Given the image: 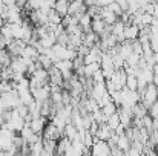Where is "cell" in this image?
Wrapping results in <instances>:
<instances>
[{
  "instance_id": "obj_15",
  "label": "cell",
  "mask_w": 158,
  "mask_h": 156,
  "mask_svg": "<svg viewBox=\"0 0 158 156\" xmlns=\"http://www.w3.org/2000/svg\"><path fill=\"white\" fill-rule=\"evenodd\" d=\"M132 147V142H131V139L126 136V133H123V135H118V141H117V149L118 150H121V152H127L129 149Z\"/></svg>"
},
{
  "instance_id": "obj_38",
  "label": "cell",
  "mask_w": 158,
  "mask_h": 156,
  "mask_svg": "<svg viewBox=\"0 0 158 156\" xmlns=\"http://www.w3.org/2000/svg\"><path fill=\"white\" fill-rule=\"evenodd\" d=\"M155 18H158V2H155L154 3V14H152Z\"/></svg>"
},
{
  "instance_id": "obj_13",
  "label": "cell",
  "mask_w": 158,
  "mask_h": 156,
  "mask_svg": "<svg viewBox=\"0 0 158 156\" xmlns=\"http://www.w3.org/2000/svg\"><path fill=\"white\" fill-rule=\"evenodd\" d=\"M114 135V130L107 126V124H100V129L97 132V139H102V141H109L110 136Z\"/></svg>"
},
{
  "instance_id": "obj_34",
  "label": "cell",
  "mask_w": 158,
  "mask_h": 156,
  "mask_svg": "<svg viewBox=\"0 0 158 156\" xmlns=\"http://www.w3.org/2000/svg\"><path fill=\"white\" fill-rule=\"evenodd\" d=\"M149 115H151L154 119H158V101L152 104V107L149 109Z\"/></svg>"
},
{
  "instance_id": "obj_12",
  "label": "cell",
  "mask_w": 158,
  "mask_h": 156,
  "mask_svg": "<svg viewBox=\"0 0 158 156\" xmlns=\"http://www.w3.org/2000/svg\"><path fill=\"white\" fill-rule=\"evenodd\" d=\"M100 43V37L95 34V32H88V34H85V37H83V45L85 46H88L89 49H92L94 46H97Z\"/></svg>"
},
{
  "instance_id": "obj_18",
  "label": "cell",
  "mask_w": 158,
  "mask_h": 156,
  "mask_svg": "<svg viewBox=\"0 0 158 156\" xmlns=\"http://www.w3.org/2000/svg\"><path fill=\"white\" fill-rule=\"evenodd\" d=\"M40 43H42L43 48L51 49V48H54V45H57V35H55L54 32H48L45 37L40 38Z\"/></svg>"
},
{
  "instance_id": "obj_32",
  "label": "cell",
  "mask_w": 158,
  "mask_h": 156,
  "mask_svg": "<svg viewBox=\"0 0 158 156\" xmlns=\"http://www.w3.org/2000/svg\"><path fill=\"white\" fill-rule=\"evenodd\" d=\"M12 90H14L12 81H5V80L0 81V94H8V92H12Z\"/></svg>"
},
{
  "instance_id": "obj_2",
  "label": "cell",
  "mask_w": 158,
  "mask_h": 156,
  "mask_svg": "<svg viewBox=\"0 0 158 156\" xmlns=\"http://www.w3.org/2000/svg\"><path fill=\"white\" fill-rule=\"evenodd\" d=\"M158 101V86H155L154 83L148 84V87L144 89L143 95H141V103L148 107V110L152 107V104Z\"/></svg>"
},
{
  "instance_id": "obj_4",
  "label": "cell",
  "mask_w": 158,
  "mask_h": 156,
  "mask_svg": "<svg viewBox=\"0 0 158 156\" xmlns=\"http://www.w3.org/2000/svg\"><path fill=\"white\" fill-rule=\"evenodd\" d=\"M91 152H92V156H110L112 149L109 147L107 141L95 139V142H94V146H92Z\"/></svg>"
},
{
  "instance_id": "obj_14",
  "label": "cell",
  "mask_w": 158,
  "mask_h": 156,
  "mask_svg": "<svg viewBox=\"0 0 158 156\" xmlns=\"http://www.w3.org/2000/svg\"><path fill=\"white\" fill-rule=\"evenodd\" d=\"M107 26H110V25H107L103 18L92 20V32H95L98 37H102V35L105 34V31L107 29Z\"/></svg>"
},
{
  "instance_id": "obj_31",
  "label": "cell",
  "mask_w": 158,
  "mask_h": 156,
  "mask_svg": "<svg viewBox=\"0 0 158 156\" xmlns=\"http://www.w3.org/2000/svg\"><path fill=\"white\" fill-rule=\"evenodd\" d=\"M69 40H71V37H69V34L66 32V29H64L61 34L57 35V43L61 45V46H68V45H69Z\"/></svg>"
},
{
  "instance_id": "obj_17",
  "label": "cell",
  "mask_w": 158,
  "mask_h": 156,
  "mask_svg": "<svg viewBox=\"0 0 158 156\" xmlns=\"http://www.w3.org/2000/svg\"><path fill=\"white\" fill-rule=\"evenodd\" d=\"M132 113H134V118H144L146 115H149V110H148V107L144 106V104L141 103H137L134 107H132Z\"/></svg>"
},
{
  "instance_id": "obj_23",
  "label": "cell",
  "mask_w": 158,
  "mask_h": 156,
  "mask_svg": "<svg viewBox=\"0 0 158 156\" xmlns=\"http://www.w3.org/2000/svg\"><path fill=\"white\" fill-rule=\"evenodd\" d=\"M0 64L3 67H11V64H12V57L6 49L0 51Z\"/></svg>"
},
{
  "instance_id": "obj_36",
  "label": "cell",
  "mask_w": 158,
  "mask_h": 156,
  "mask_svg": "<svg viewBox=\"0 0 158 156\" xmlns=\"http://www.w3.org/2000/svg\"><path fill=\"white\" fill-rule=\"evenodd\" d=\"M115 2L120 5V8H121L124 12H127V11H129V2H127V0H115Z\"/></svg>"
},
{
  "instance_id": "obj_39",
  "label": "cell",
  "mask_w": 158,
  "mask_h": 156,
  "mask_svg": "<svg viewBox=\"0 0 158 156\" xmlns=\"http://www.w3.org/2000/svg\"><path fill=\"white\" fill-rule=\"evenodd\" d=\"M3 69H5V67H3V66L0 64V80H2V72H3Z\"/></svg>"
},
{
  "instance_id": "obj_9",
  "label": "cell",
  "mask_w": 158,
  "mask_h": 156,
  "mask_svg": "<svg viewBox=\"0 0 158 156\" xmlns=\"http://www.w3.org/2000/svg\"><path fill=\"white\" fill-rule=\"evenodd\" d=\"M48 74H49V84H55V86H63V83H64V78H63V74L55 67L52 66L49 70H48ZM63 89V87H61Z\"/></svg>"
},
{
  "instance_id": "obj_22",
  "label": "cell",
  "mask_w": 158,
  "mask_h": 156,
  "mask_svg": "<svg viewBox=\"0 0 158 156\" xmlns=\"http://www.w3.org/2000/svg\"><path fill=\"white\" fill-rule=\"evenodd\" d=\"M54 9H55L61 17H64V15H68V11H69V2H68V0H57Z\"/></svg>"
},
{
  "instance_id": "obj_35",
  "label": "cell",
  "mask_w": 158,
  "mask_h": 156,
  "mask_svg": "<svg viewBox=\"0 0 158 156\" xmlns=\"http://www.w3.org/2000/svg\"><path fill=\"white\" fill-rule=\"evenodd\" d=\"M126 155L127 156H143V152H140V150L135 149V147H131V149L126 152Z\"/></svg>"
},
{
  "instance_id": "obj_37",
  "label": "cell",
  "mask_w": 158,
  "mask_h": 156,
  "mask_svg": "<svg viewBox=\"0 0 158 156\" xmlns=\"http://www.w3.org/2000/svg\"><path fill=\"white\" fill-rule=\"evenodd\" d=\"M5 110H6V109H3V107L0 106V126L5 124Z\"/></svg>"
},
{
  "instance_id": "obj_27",
  "label": "cell",
  "mask_w": 158,
  "mask_h": 156,
  "mask_svg": "<svg viewBox=\"0 0 158 156\" xmlns=\"http://www.w3.org/2000/svg\"><path fill=\"white\" fill-rule=\"evenodd\" d=\"M61 18L63 17L55 9H51L48 14V25H61Z\"/></svg>"
},
{
  "instance_id": "obj_29",
  "label": "cell",
  "mask_w": 158,
  "mask_h": 156,
  "mask_svg": "<svg viewBox=\"0 0 158 156\" xmlns=\"http://www.w3.org/2000/svg\"><path fill=\"white\" fill-rule=\"evenodd\" d=\"M19 97H20V101L23 104H26V106H29V104H32L35 101L34 97H32V94H31V89L29 90H25V92H19Z\"/></svg>"
},
{
  "instance_id": "obj_28",
  "label": "cell",
  "mask_w": 158,
  "mask_h": 156,
  "mask_svg": "<svg viewBox=\"0 0 158 156\" xmlns=\"http://www.w3.org/2000/svg\"><path fill=\"white\" fill-rule=\"evenodd\" d=\"M126 87L129 90H138V77L137 75H127V78H126Z\"/></svg>"
},
{
  "instance_id": "obj_24",
  "label": "cell",
  "mask_w": 158,
  "mask_h": 156,
  "mask_svg": "<svg viewBox=\"0 0 158 156\" xmlns=\"http://www.w3.org/2000/svg\"><path fill=\"white\" fill-rule=\"evenodd\" d=\"M102 112L109 118V116H112V115H115V113L118 112V106L114 103V101H110V103L105 104V106L102 107Z\"/></svg>"
},
{
  "instance_id": "obj_10",
  "label": "cell",
  "mask_w": 158,
  "mask_h": 156,
  "mask_svg": "<svg viewBox=\"0 0 158 156\" xmlns=\"http://www.w3.org/2000/svg\"><path fill=\"white\" fill-rule=\"evenodd\" d=\"M78 26H80V29H81L85 34L91 32V31H92V17H91L88 12L83 14V15L78 18Z\"/></svg>"
},
{
  "instance_id": "obj_21",
  "label": "cell",
  "mask_w": 158,
  "mask_h": 156,
  "mask_svg": "<svg viewBox=\"0 0 158 156\" xmlns=\"http://www.w3.org/2000/svg\"><path fill=\"white\" fill-rule=\"evenodd\" d=\"M64 136L71 141H75L77 136H78V129L72 124V122H68L66 127H64Z\"/></svg>"
},
{
  "instance_id": "obj_7",
  "label": "cell",
  "mask_w": 158,
  "mask_h": 156,
  "mask_svg": "<svg viewBox=\"0 0 158 156\" xmlns=\"http://www.w3.org/2000/svg\"><path fill=\"white\" fill-rule=\"evenodd\" d=\"M126 78H127V74H126L124 69H117V70L112 74V77H110L112 83L117 86V90H121V89L126 86Z\"/></svg>"
},
{
  "instance_id": "obj_5",
  "label": "cell",
  "mask_w": 158,
  "mask_h": 156,
  "mask_svg": "<svg viewBox=\"0 0 158 156\" xmlns=\"http://www.w3.org/2000/svg\"><path fill=\"white\" fill-rule=\"evenodd\" d=\"M49 122V119L48 118H45V116H35V118H31V121L28 122L29 124V127L32 129V132L34 133H37V135H43V130H45V127H46V124Z\"/></svg>"
},
{
  "instance_id": "obj_26",
  "label": "cell",
  "mask_w": 158,
  "mask_h": 156,
  "mask_svg": "<svg viewBox=\"0 0 158 156\" xmlns=\"http://www.w3.org/2000/svg\"><path fill=\"white\" fill-rule=\"evenodd\" d=\"M106 124H107V126H109V127H110V129H112L114 132H115V130H117V129H118V127L121 126V119H120V115H118V113H115V115L109 116V118H107V122H106Z\"/></svg>"
},
{
  "instance_id": "obj_30",
  "label": "cell",
  "mask_w": 158,
  "mask_h": 156,
  "mask_svg": "<svg viewBox=\"0 0 158 156\" xmlns=\"http://www.w3.org/2000/svg\"><path fill=\"white\" fill-rule=\"evenodd\" d=\"M0 35H3L6 40L12 42L14 40V35H12V29H11V23H6L3 28H0Z\"/></svg>"
},
{
  "instance_id": "obj_33",
  "label": "cell",
  "mask_w": 158,
  "mask_h": 156,
  "mask_svg": "<svg viewBox=\"0 0 158 156\" xmlns=\"http://www.w3.org/2000/svg\"><path fill=\"white\" fill-rule=\"evenodd\" d=\"M141 22H143V26H152L154 15H152V14H148V12H144V14L141 15Z\"/></svg>"
},
{
  "instance_id": "obj_16",
  "label": "cell",
  "mask_w": 158,
  "mask_h": 156,
  "mask_svg": "<svg viewBox=\"0 0 158 156\" xmlns=\"http://www.w3.org/2000/svg\"><path fill=\"white\" fill-rule=\"evenodd\" d=\"M39 55H40L39 49L35 46H32V45H26V48L23 49V54H22L23 58H29V60H34V61H37Z\"/></svg>"
},
{
  "instance_id": "obj_40",
  "label": "cell",
  "mask_w": 158,
  "mask_h": 156,
  "mask_svg": "<svg viewBox=\"0 0 158 156\" xmlns=\"http://www.w3.org/2000/svg\"><path fill=\"white\" fill-rule=\"evenodd\" d=\"M68 2H72V0H68Z\"/></svg>"
},
{
  "instance_id": "obj_11",
  "label": "cell",
  "mask_w": 158,
  "mask_h": 156,
  "mask_svg": "<svg viewBox=\"0 0 158 156\" xmlns=\"http://www.w3.org/2000/svg\"><path fill=\"white\" fill-rule=\"evenodd\" d=\"M140 35V28L137 25H127L124 29V40H138Z\"/></svg>"
},
{
  "instance_id": "obj_8",
  "label": "cell",
  "mask_w": 158,
  "mask_h": 156,
  "mask_svg": "<svg viewBox=\"0 0 158 156\" xmlns=\"http://www.w3.org/2000/svg\"><path fill=\"white\" fill-rule=\"evenodd\" d=\"M71 147H72V141L71 139H68L66 136H63L61 139H58L57 141V149H55V155L58 156H64L69 150H71Z\"/></svg>"
},
{
  "instance_id": "obj_1",
  "label": "cell",
  "mask_w": 158,
  "mask_h": 156,
  "mask_svg": "<svg viewBox=\"0 0 158 156\" xmlns=\"http://www.w3.org/2000/svg\"><path fill=\"white\" fill-rule=\"evenodd\" d=\"M0 106L3 109H8V110H14L17 106H20V97H19V92L14 89L12 92H8V94H0Z\"/></svg>"
},
{
  "instance_id": "obj_6",
  "label": "cell",
  "mask_w": 158,
  "mask_h": 156,
  "mask_svg": "<svg viewBox=\"0 0 158 156\" xmlns=\"http://www.w3.org/2000/svg\"><path fill=\"white\" fill-rule=\"evenodd\" d=\"M26 42H23V40H12L8 46H6V51L11 54V57L12 58H17V57H22V54H23V49L26 48Z\"/></svg>"
},
{
  "instance_id": "obj_3",
  "label": "cell",
  "mask_w": 158,
  "mask_h": 156,
  "mask_svg": "<svg viewBox=\"0 0 158 156\" xmlns=\"http://www.w3.org/2000/svg\"><path fill=\"white\" fill-rule=\"evenodd\" d=\"M42 136H43V139L58 141V139H61V138L64 136V133H63L61 130H58L52 122H48L46 127H45V130H43V135H42Z\"/></svg>"
},
{
  "instance_id": "obj_20",
  "label": "cell",
  "mask_w": 158,
  "mask_h": 156,
  "mask_svg": "<svg viewBox=\"0 0 158 156\" xmlns=\"http://www.w3.org/2000/svg\"><path fill=\"white\" fill-rule=\"evenodd\" d=\"M54 66H55L61 74L69 72V70H74V63H72V60H60V61H57Z\"/></svg>"
},
{
  "instance_id": "obj_19",
  "label": "cell",
  "mask_w": 158,
  "mask_h": 156,
  "mask_svg": "<svg viewBox=\"0 0 158 156\" xmlns=\"http://www.w3.org/2000/svg\"><path fill=\"white\" fill-rule=\"evenodd\" d=\"M102 18L105 20L107 25H110V26H112V25H114V23L118 20V17H117V15H115V14H114V12H112V11L107 8V6L102 8Z\"/></svg>"
},
{
  "instance_id": "obj_25",
  "label": "cell",
  "mask_w": 158,
  "mask_h": 156,
  "mask_svg": "<svg viewBox=\"0 0 158 156\" xmlns=\"http://www.w3.org/2000/svg\"><path fill=\"white\" fill-rule=\"evenodd\" d=\"M37 61H39V63H40V66H42L43 69H46V70H49V69L54 66V61L48 57V55H45V54H40V55H39V58H37Z\"/></svg>"
}]
</instances>
